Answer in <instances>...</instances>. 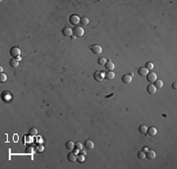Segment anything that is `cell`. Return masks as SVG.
<instances>
[{"label":"cell","mask_w":177,"mask_h":169,"mask_svg":"<svg viewBox=\"0 0 177 169\" xmlns=\"http://www.w3.org/2000/svg\"><path fill=\"white\" fill-rule=\"evenodd\" d=\"M6 80H7V76L4 73H1V75H0V82L4 83V82H6Z\"/></svg>","instance_id":"27"},{"label":"cell","mask_w":177,"mask_h":169,"mask_svg":"<svg viewBox=\"0 0 177 169\" xmlns=\"http://www.w3.org/2000/svg\"><path fill=\"white\" fill-rule=\"evenodd\" d=\"M145 68H146L147 70H148V71H149V70H152V69H153V64H152L151 62H147Z\"/></svg>","instance_id":"24"},{"label":"cell","mask_w":177,"mask_h":169,"mask_svg":"<svg viewBox=\"0 0 177 169\" xmlns=\"http://www.w3.org/2000/svg\"><path fill=\"white\" fill-rule=\"evenodd\" d=\"M65 146H66V148H67V149H74V147H75V143H74L72 141H68L66 142Z\"/></svg>","instance_id":"20"},{"label":"cell","mask_w":177,"mask_h":169,"mask_svg":"<svg viewBox=\"0 0 177 169\" xmlns=\"http://www.w3.org/2000/svg\"><path fill=\"white\" fill-rule=\"evenodd\" d=\"M80 23H81V25H82V26H84V27L88 26V23H89L88 18H87V17H83V18H81V19H80Z\"/></svg>","instance_id":"19"},{"label":"cell","mask_w":177,"mask_h":169,"mask_svg":"<svg viewBox=\"0 0 177 169\" xmlns=\"http://www.w3.org/2000/svg\"><path fill=\"white\" fill-rule=\"evenodd\" d=\"M122 82H123L124 84H130V83L132 82V77H131L130 75H128V74L123 75V76H122Z\"/></svg>","instance_id":"13"},{"label":"cell","mask_w":177,"mask_h":169,"mask_svg":"<svg viewBox=\"0 0 177 169\" xmlns=\"http://www.w3.org/2000/svg\"><path fill=\"white\" fill-rule=\"evenodd\" d=\"M156 133H157V130H156V128L155 127H153V126H151V127H149V128H148V130H147V135L148 136H149V137H153V136H155L156 135Z\"/></svg>","instance_id":"6"},{"label":"cell","mask_w":177,"mask_h":169,"mask_svg":"<svg viewBox=\"0 0 177 169\" xmlns=\"http://www.w3.org/2000/svg\"><path fill=\"white\" fill-rule=\"evenodd\" d=\"M84 145H85V147H86L87 149H92V148L94 147V143H93V141H90V140H86L85 142H84Z\"/></svg>","instance_id":"7"},{"label":"cell","mask_w":177,"mask_h":169,"mask_svg":"<svg viewBox=\"0 0 177 169\" xmlns=\"http://www.w3.org/2000/svg\"><path fill=\"white\" fill-rule=\"evenodd\" d=\"M146 77H147V80H148V82L149 84H153L154 81L157 79V78H156V74H155L154 72H148Z\"/></svg>","instance_id":"3"},{"label":"cell","mask_w":177,"mask_h":169,"mask_svg":"<svg viewBox=\"0 0 177 169\" xmlns=\"http://www.w3.org/2000/svg\"><path fill=\"white\" fill-rule=\"evenodd\" d=\"M90 50H91V52H92L93 54H100V53L102 52V48H101V46L98 45V44H93V45H91V46H90Z\"/></svg>","instance_id":"4"},{"label":"cell","mask_w":177,"mask_h":169,"mask_svg":"<svg viewBox=\"0 0 177 169\" xmlns=\"http://www.w3.org/2000/svg\"><path fill=\"white\" fill-rule=\"evenodd\" d=\"M29 134L30 136H36L37 135V130L35 128H30V131H29Z\"/></svg>","instance_id":"25"},{"label":"cell","mask_w":177,"mask_h":169,"mask_svg":"<svg viewBox=\"0 0 177 169\" xmlns=\"http://www.w3.org/2000/svg\"><path fill=\"white\" fill-rule=\"evenodd\" d=\"M147 91L149 93V94H154L156 92V87L153 85V84H148L147 86Z\"/></svg>","instance_id":"9"},{"label":"cell","mask_w":177,"mask_h":169,"mask_svg":"<svg viewBox=\"0 0 177 169\" xmlns=\"http://www.w3.org/2000/svg\"><path fill=\"white\" fill-rule=\"evenodd\" d=\"M147 130H148V128H147L146 125H141V126L139 127V132H140L141 134H146V133H147Z\"/></svg>","instance_id":"21"},{"label":"cell","mask_w":177,"mask_h":169,"mask_svg":"<svg viewBox=\"0 0 177 169\" xmlns=\"http://www.w3.org/2000/svg\"><path fill=\"white\" fill-rule=\"evenodd\" d=\"M146 158H148V159H153V158H155V152L153 151V150H148L147 152H146Z\"/></svg>","instance_id":"14"},{"label":"cell","mask_w":177,"mask_h":169,"mask_svg":"<svg viewBox=\"0 0 177 169\" xmlns=\"http://www.w3.org/2000/svg\"><path fill=\"white\" fill-rule=\"evenodd\" d=\"M69 22H70V24H72L74 26H77L80 23V18L77 15H71L70 18H69Z\"/></svg>","instance_id":"5"},{"label":"cell","mask_w":177,"mask_h":169,"mask_svg":"<svg viewBox=\"0 0 177 169\" xmlns=\"http://www.w3.org/2000/svg\"><path fill=\"white\" fill-rule=\"evenodd\" d=\"M142 150H143V151H145V152H146V151H148V146H144V147H143V149H142Z\"/></svg>","instance_id":"31"},{"label":"cell","mask_w":177,"mask_h":169,"mask_svg":"<svg viewBox=\"0 0 177 169\" xmlns=\"http://www.w3.org/2000/svg\"><path fill=\"white\" fill-rule=\"evenodd\" d=\"M106 62H107V60H106L104 57H99V58L97 59V63H98L99 65H105Z\"/></svg>","instance_id":"22"},{"label":"cell","mask_w":177,"mask_h":169,"mask_svg":"<svg viewBox=\"0 0 177 169\" xmlns=\"http://www.w3.org/2000/svg\"><path fill=\"white\" fill-rule=\"evenodd\" d=\"M148 73V70H147L145 67H141L138 69V74L141 76V77H146Z\"/></svg>","instance_id":"12"},{"label":"cell","mask_w":177,"mask_h":169,"mask_svg":"<svg viewBox=\"0 0 177 169\" xmlns=\"http://www.w3.org/2000/svg\"><path fill=\"white\" fill-rule=\"evenodd\" d=\"M80 154H82V155L86 156V155H87V152H86V150H85V149H83V148H82V149L80 150Z\"/></svg>","instance_id":"29"},{"label":"cell","mask_w":177,"mask_h":169,"mask_svg":"<svg viewBox=\"0 0 177 169\" xmlns=\"http://www.w3.org/2000/svg\"><path fill=\"white\" fill-rule=\"evenodd\" d=\"M84 33H85V31H84V28H83L82 27L76 26V27L73 28V34H74L75 36H77V37H81V36H83V35H84Z\"/></svg>","instance_id":"1"},{"label":"cell","mask_w":177,"mask_h":169,"mask_svg":"<svg viewBox=\"0 0 177 169\" xmlns=\"http://www.w3.org/2000/svg\"><path fill=\"white\" fill-rule=\"evenodd\" d=\"M176 84H176V83H174V84H172V87H173V88H174V89H176V87H177V85H176Z\"/></svg>","instance_id":"32"},{"label":"cell","mask_w":177,"mask_h":169,"mask_svg":"<svg viewBox=\"0 0 177 169\" xmlns=\"http://www.w3.org/2000/svg\"><path fill=\"white\" fill-rule=\"evenodd\" d=\"M82 148H83V144H82L80 141H78V142H75V147H74V149H76V150L80 151Z\"/></svg>","instance_id":"23"},{"label":"cell","mask_w":177,"mask_h":169,"mask_svg":"<svg viewBox=\"0 0 177 169\" xmlns=\"http://www.w3.org/2000/svg\"><path fill=\"white\" fill-rule=\"evenodd\" d=\"M103 78H104V76L102 75L101 72H95V73L93 74V79H94L96 82H101V81L103 80Z\"/></svg>","instance_id":"10"},{"label":"cell","mask_w":177,"mask_h":169,"mask_svg":"<svg viewBox=\"0 0 177 169\" xmlns=\"http://www.w3.org/2000/svg\"><path fill=\"white\" fill-rule=\"evenodd\" d=\"M32 150H33V147H29V148H28V149H27V150H26V151H27V152H29V153H30V152H31V151H32Z\"/></svg>","instance_id":"30"},{"label":"cell","mask_w":177,"mask_h":169,"mask_svg":"<svg viewBox=\"0 0 177 169\" xmlns=\"http://www.w3.org/2000/svg\"><path fill=\"white\" fill-rule=\"evenodd\" d=\"M67 159L70 161V162H74L77 160V155L72 151V152H69L68 155H67Z\"/></svg>","instance_id":"15"},{"label":"cell","mask_w":177,"mask_h":169,"mask_svg":"<svg viewBox=\"0 0 177 169\" xmlns=\"http://www.w3.org/2000/svg\"><path fill=\"white\" fill-rule=\"evenodd\" d=\"M84 157H85L84 155H82V156L80 155L79 157H77V159H78V161H79V162L81 163V162H83V161H84Z\"/></svg>","instance_id":"28"},{"label":"cell","mask_w":177,"mask_h":169,"mask_svg":"<svg viewBox=\"0 0 177 169\" xmlns=\"http://www.w3.org/2000/svg\"><path fill=\"white\" fill-rule=\"evenodd\" d=\"M137 155H138V158H140V159H144V158H146V152H145V151H143V150L139 151Z\"/></svg>","instance_id":"26"},{"label":"cell","mask_w":177,"mask_h":169,"mask_svg":"<svg viewBox=\"0 0 177 169\" xmlns=\"http://www.w3.org/2000/svg\"><path fill=\"white\" fill-rule=\"evenodd\" d=\"M114 77H115V75H114V73H113V71H107L106 73H105V75H104V78L106 79V80H113L114 79Z\"/></svg>","instance_id":"16"},{"label":"cell","mask_w":177,"mask_h":169,"mask_svg":"<svg viewBox=\"0 0 177 169\" xmlns=\"http://www.w3.org/2000/svg\"><path fill=\"white\" fill-rule=\"evenodd\" d=\"M104 67H105V69H106L107 71H113L114 68H115V65H114L110 60H107V62L105 63Z\"/></svg>","instance_id":"11"},{"label":"cell","mask_w":177,"mask_h":169,"mask_svg":"<svg viewBox=\"0 0 177 169\" xmlns=\"http://www.w3.org/2000/svg\"><path fill=\"white\" fill-rule=\"evenodd\" d=\"M10 55L13 57V58H16V57H19L21 55V50L18 46H13L10 48Z\"/></svg>","instance_id":"2"},{"label":"cell","mask_w":177,"mask_h":169,"mask_svg":"<svg viewBox=\"0 0 177 169\" xmlns=\"http://www.w3.org/2000/svg\"><path fill=\"white\" fill-rule=\"evenodd\" d=\"M62 33H63L64 36L69 37V36H71V35L73 34V29L70 28H64L62 29Z\"/></svg>","instance_id":"8"},{"label":"cell","mask_w":177,"mask_h":169,"mask_svg":"<svg viewBox=\"0 0 177 169\" xmlns=\"http://www.w3.org/2000/svg\"><path fill=\"white\" fill-rule=\"evenodd\" d=\"M153 85L156 87V89H157V88H161V87L163 86V82H162L161 80H157V79H156V80L154 81V83H153Z\"/></svg>","instance_id":"18"},{"label":"cell","mask_w":177,"mask_h":169,"mask_svg":"<svg viewBox=\"0 0 177 169\" xmlns=\"http://www.w3.org/2000/svg\"><path fill=\"white\" fill-rule=\"evenodd\" d=\"M9 64H10V66H11L12 68H17L18 65H19V61H18L16 58H12V59H10Z\"/></svg>","instance_id":"17"}]
</instances>
